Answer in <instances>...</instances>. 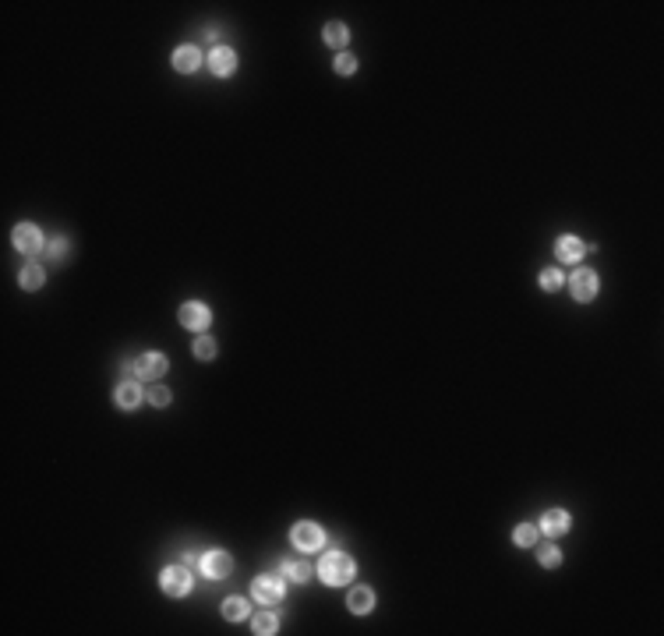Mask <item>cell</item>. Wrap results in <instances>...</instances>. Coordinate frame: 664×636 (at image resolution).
Segmentation results:
<instances>
[{
	"label": "cell",
	"mask_w": 664,
	"mask_h": 636,
	"mask_svg": "<svg viewBox=\"0 0 664 636\" xmlns=\"http://www.w3.org/2000/svg\"><path fill=\"white\" fill-rule=\"evenodd\" d=\"M283 573L294 580V583H304L308 576H311V569H308V562H283Z\"/></svg>",
	"instance_id": "603a6c76"
},
{
	"label": "cell",
	"mask_w": 664,
	"mask_h": 636,
	"mask_svg": "<svg viewBox=\"0 0 664 636\" xmlns=\"http://www.w3.org/2000/svg\"><path fill=\"white\" fill-rule=\"evenodd\" d=\"M336 71H340V75H354V71H357V61L350 57V53H340V57H336Z\"/></svg>",
	"instance_id": "484cf974"
},
{
	"label": "cell",
	"mask_w": 664,
	"mask_h": 636,
	"mask_svg": "<svg viewBox=\"0 0 664 636\" xmlns=\"http://www.w3.org/2000/svg\"><path fill=\"white\" fill-rule=\"evenodd\" d=\"M64 251H68V241H64V237H53V241H50V258H53V262H61Z\"/></svg>",
	"instance_id": "4316f807"
},
{
	"label": "cell",
	"mask_w": 664,
	"mask_h": 636,
	"mask_svg": "<svg viewBox=\"0 0 664 636\" xmlns=\"http://www.w3.org/2000/svg\"><path fill=\"white\" fill-rule=\"evenodd\" d=\"M513 541H516V545H523V548L537 545V527H530V523H520V527L513 530Z\"/></svg>",
	"instance_id": "d6986e66"
},
{
	"label": "cell",
	"mask_w": 664,
	"mask_h": 636,
	"mask_svg": "<svg viewBox=\"0 0 664 636\" xmlns=\"http://www.w3.org/2000/svg\"><path fill=\"white\" fill-rule=\"evenodd\" d=\"M15 248L25 251V255L39 251V248H43V234H39V227H32V223H18V227H15Z\"/></svg>",
	"instance_id": "52a82bcc"
},
{
	"label": "cell",
	"mask_w": 664,
	"mask_h": 636,
	"mask_svg": "<svg viewBox=\"0 0 664 636\" xmlns=\"http://www.w3.org/2000/svg\"><path fill=\"white\" fill-rule=\"evenodd\" d=\"M583 241H576V237H562L559 244H555V255H559V262H580L583 258Z\"/></svg>",
	"instance_id": "4fadbf2b"
},
{
	"label": "cell",
	"mask_w": 664,
	"mask_h": 636,
	"mask_svg": "<svg viewBox=\"0 0 664 636\" xmlns=\"http://www.w3.org/2000/svg\"><path fill=\"white\" fill-rule=\"evenodd\" d=\"M318 576H322V583H329V587H340V583H350V580H354V559H350V555H343V552H332V555H325V559H322Z\"/></svg>",
	"instance_id": "6da1fadb"
},
{
	"label": "cell",
	"mask_w": 664,
	"mask_h": 636,
	"mask_svg": "<svg viewBox=\"0 0 664 636\" xmlns=\"http://www.w3.org/2000/svg\"><path fill=\"white\" fill-rule=\"evenodd\" d=\"M209 64H212V75L227 78V75H234V68H237V53H234L230 46H216L212 57H209Z\"/></svg>",
	"instance_id": "9c48e42d"
},
{
	"label": "cell",
	"mask_w": 664,
	"mask_h": 636,
	"mask_svg": "<svg viewBox=\"0 0 664 636\" xmlns=\"http://www.w3.org/2000/svg\"><path fill=\"white\" fill-rule=\"evenodd\" d=\"M198 64H202V53H198L195 46H181V50L174 53V68H177V71H184V75H188V71H195Z\"/></svg>",
	"instance_id": "9a60e30c"
},
{
	"label": "cell",
	"mask_w": 664,
	"mask_h": 636,
	"mask_svg": "<svg viewBox=\"0 0 664 636\" xmlns=\"http://www.w3.org/2000/svg\"><path fill=\"white\" fill-rule=\"evenodd\" d=\"M294 545L301 552H318L325 545V534H322V527L318 523H297L294 527Z\"/></svg>",
	"instance_id": "5b68a950"
},
{
	"label": "cell",
	"mask_w": 664,
	"mask_h": 636,
	"mask_svg": "<svg viewBox=\"0 0 664 636\" xmlns=\"http://www.w3.org/2000/svg\"><path fill=\"white\" fill-rule=\"evenodd\" d=\"M230 555L227 552H205L202 555V573L209 576V580H223V576H230Z\"/></svg>",
	"instance_id": "8992f818"
},
{
	"label": "cell",
	"mask_w": 664,
	"mask_h": 636,
	"mask_svg": "<svg viewBox=\"0 0 664 636\" xmlns=\"http://www.w3.org/2000/svg\"><path fill=\"white\" fill-rule=\"evenodd\" d=\"M569 287H573V297H576V301H590V297L597 294V276H594V269H576L573 280H569Z\"/></svg>",
	"instance_id": "ba28073f"
},
{
	"label": "cell",
	"mask_w": 664,
	"mask_h": 636,
	"mask_svg": "<svg viewBox=\"0 0 664 636\" xmlns=\"http://www.w3.org/2000/svg\"><path fill=\"white\" fill-rule=\"evenodd\" d=\"M251 629H255L258 636H269V633H276V629H280V626H276V615L262 612V615H255V619H251Z\"/></svg>",
	"instance_id": "ffe728a7"
},
{
	"label": "cell",
	"mask_w": 664,
	"mask_h": 636,
	"mask_svg": "<svg viewBox=\"0 0 664 636\" xmlns=\"http://www.w3.org/2000/svg\"><path fill=\"white\" fill-rule=\"evenodd\" d=\"M562 283H566V276H562L559 265H551V269H544V273H541V287H544V290H559Z\"/></svg>",
	"instance_id": "44dd1931"
},
{
	"label": "cell",
	"mask_w": 664,
	"mask_h": 636,
	"mask_svg": "<svg viewBox=\"0 0 664 636\" xmlns=\"http://www.w3.org/2000/svg\"><path fill=\"white\" fill-rule=\"evenodd\" d=\"M209 322H212V311H209L205 304H198V301L181 304V326H188V329H195V333H205Z\"/></svg>",
	"instance_id": "277c9868"
},
{
	"label": "cell",
	"mask_w": 664,
	"mask_h": 636,
	"mask_svg": "<svg viewBox=\"0 0 664 636\" xmlns=\"http://www.w3.org/2000/svg\"><path fill=\"white\" fill-rule=\"evenodd\" d=\"M114 400H117L121 410H135V407L142 403V389H138V382H121L117 393H114Z\"/></svg>",
	"instance_id": "7c38bea8"
},
{
	"label": "cell",
	"mask_w": 664,
	"mask_h": 636,
	"mask_svg": "<svg viewBox=\"0 0 664 636\" xmlns=\"http://www.w3.org/2000/svg\"><path fill=\"white\" fill-rule=\"evenodd\" d=\"M43 280H46V273L39 269V265H25V269L18 273L22 290H39V287H43Z\"/></svg>",
	"instance_id": "e0dca14e"
},
{
	"label": "cell",
	"mask_w": 664,
	"mask_h": 636,
	"mask_svg": "<svg viewBox=\"0 0 664 636\" xmlns=\"http://www.w3.org/2000/svg\"><path fill=\"white\" fill-rule=\"evenodd\" d=\"M149 400H152V407H166V403H170V389H166V386H152Z\"/></svg>",
	"instance_id": "d4e9b609"
},
{
	"label": "cell",
	"mask_w": 664,
	"mask_h": 636,
	"mask_svg": "<svg viewBox=\"0 0 664 636\" xmlns=\"http://www.w3.org/2000/svg\"><path fill=\"white\" fill-rule=\"evenodd\" d=\"M223 615H227L230 622H241V619H248V601H244V598H227V605H223Z\"/></svg>",
	"instance_id": "ac0fdd59"
},
{
	"label": "cell",
	"mask_w": 664,
	"mask_h": 636,
	"mask_svg": "<svg viewBox=\"0 0 664 636\" xmlns=\"http://www.w3.org/2000/svg\"><path fill=\"white\" fill-rule=\"evenodd\" d=\"M541 530H544V534H551V538L566 534V530H569V513H566V509H551V513H544Z\"/></svg>",
	"instance_id": "8fae6325"
},
{
	"label": "cell",
	"mask_w": 664,
	"mask_h": 636,
	"mask_svg": "<svg viewBox=\"0 0 664 636\" xmlns=\"http://www.w3.org/2000/svg\"><path fill=\"white\" fill-rule=\"evenodd\" d=\"M135 375H142V379H159V375H166V357H163V354H142L138 364H135Z\"/></svg>",
	"instance_id": "30bf717a"
},
{
	"label": "cell",
	"mask_w": 664,
	"mask_h": 636,
	"mask_svg": "<svg viewBox=\"0 0 664 636\" xmlns=\"http://www.w3.org/2000/svg\"><path fill=\"white\" fill-rule=\"evenodd\" d=\"M537 559H541V566H548V569H555V566H562V552H559L555 545H544V548L537 552Z\"/></svg>",
	"instance_id": "7402d4cb"
},
{
	"label": "cell",
	"mask_w": 664,
	"mask_h": 636,
	"mask_svg": "<svg viewBox=\"0 0 664 636\" xmlns=\"http://www.w3.org/2000/svg\"><path fill=\"white\" fill-rule=\"evenodd\" d=\"M251 594H255V601H262V605L280 601V598H283V580L276 576V573H265V576H258V580L251 583Z\"/></svg>",
	"instance_id": "3957f363"
},
{
	"label": "cell",
	"mask_w": 664,
	"mask_h": 636,
	"mask_svg": "<svg viewBox=\"0 0 664 636\" xmlns=\"http://www.w3.org/2000/svg\"><path fill=\"white\" fill-rule=\"evenodd\" d=\"M347 39H350V29H347L343 22H329V25H325V43H329V46L343 50V46H347Z\"/></svg>",
	"instance_id": "2e32d148"
},
{
	"label": "cell",
	"mask_w": 664,
	"mask_h": 636,
	"mask_svg": "<svg viewBox=\"0 0 664 636\" xmlns=\"http://www.w3.org/2000/svg\"><path fill=\"white\" fill-rule=\"evenodd\" d=\"M347 608H350L354 615H364V612H371V608H375V594H371L368 587H357V591H350Z\"/></svg>",
	"instance_id": "5bb4252c"
},
{
	"label": "cell",
	"mask_w": 664,
	"mask_h": 636,
	"mask_svg": "<svg viewBox=\"0 0 664 636\" xmlns=\"http://www.w3.org/2000/svg\"><path fill=\"white\" fill-rule=\"evenodd\" d=\"M159 587H163V594H170V598L191 594V569H188V566L163 569V573H159Z\"/></svg>",
	"instance_id": "7a4b0ae2"
},
{
	"label": "cell",
	"mask_w": 664,
	"mask_h": 636,
	"mask_svg": "<svg viewBox=\"0 0 664 636\" xmlns=\"http://www.w3.org/2000/svg\"><path fill=\"white\" fill-rule=\"evenodd\" d=\"M195 357H198V361H212V357H216V343H212L209 336H202V340L195 343Z\"/></svg>",
	"instance_id": "cb8c5ba5"
}]
</instances>
